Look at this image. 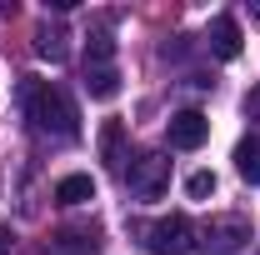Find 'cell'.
I'll list each match as a JSON object with an SVG mask.
<instances>
[{"label": "cell", "mask_w": 260, "mask_h": 255, "mask_svg": "<svg viewBox=\"0 0 260 255\" xmlns=\"http://www.w3.org/2000/svg\"><path fill=\"white\" fill-rule=\"evenodd\" d=\"M185 195H190V200H205V195H215V175H210V170H195L190 180H185Z\"/></svg>", "instance_id": "obj_13"}, {"label": "cell", "mask_w": 260, "mask_h": 255, "mask_svg": "<svg viewBox=\"0 0 260 255\" xmlns=\"http://www.w3.org/2000/svg\"><path fill=\"white\" fill-rule=\"evenodd\" d=\"M120 150H125V125H120V120H105V130H100V155H105L110 170L125 175V155H120Z\"/></svg>", "instance_id": "obj_9"}, {"label": "cell", "mask_w": 260, "mask_h": 255, "mask_svg": "<svg viewBox=\"0 0 260 255\" xmlns=\"http://www.w3.org/2000/svg\"><path fill=\"white\" fill-rule=\"evenodd\" d=\"M250 15H255V20H260V5H250Z\"/></svg>", "instance_id": "obj_16"}, {"label": "cell", "mask_w": 260, "mask_h": 255, "mask_svg": "<svg viewBox=\"0 0 260 255\" xmlns=\"http://www.w3.org/2000/svg\"><path fill=\"white\" fill-rule=\"evenodd\" d=\"M250 245V220L245 215H215L200 225V255H240Z\"/></svg>", "instance_id": "obj_4"}, {"label": "cell", "mask_w": 260, "mask_h": 255, "mask_svg": "<svg viewBox=\"0 0 260 255\" xmlns=\"http://www.w3.org/2000/svg\"><path fill=\"white\" fill-rule=\"evenodd\" d=\"M140 240L150 255H190V220L185 215H160V220L140 225Z\"/></svg>", "instance_id": "obj_5"}, {"label": "cell", "mask_w": 260, "mask_h": 255, "mask_svg": "<svg viewBox=\"0 0 260 255\" xmlns=\"http://www.w3.org/2000/svg\"><path fill=\"white\" fill-rule=\"evenodd\" d=\"M205 40H210V50L220 60H235L240 55V25H235V15H215L210 30H205Z\"/></svg>", "instance_id": "obj_7"}, {"label": "cell", "mask_w": 260, "mask_h": 255, "mask_svg": "<svg viewBox=\"0 0 260 255\" xmlns=\"http://www.w3.org/2000/svg\"><path fill=\"white\" fill-rule=\"evenodd\" d=\"M245 115H250V120H260V85L245 95Z\"/></svg>", "instance_id": "obj_14"}, {"label": "cell", "mask_w": 260, "mask_h": 255, "mask_svg": "<svg viewBox=\"0 0 260 255\" xmlns=\"http://www.w3.org/2000/svg\"><path fill=\"white\" fill-rule=\"evenodd\" d=\"M85 90L90 100H115L120 95V65H115V40L100 25L85 45Z\"/></svg>", "instance_id": "obj_2"}, {"label": "cell", "mask_w": 260, "mask_h": 255, "mask_svg": "<svg viewBox=\"0 0 260 255\" xmlns=\"http://www.w3.org/2000/svg\"><path fill=\"white\" fill-rule=\"evenodd\" d=\"M5 250H15V230H10V225H0V255Z\"/></svg>", "instance_id": "obj_15"}, {"label": "cell", "mask_w": 260, "mask_h": 255, "mask_svg": "<svg viewBox=\"0 0 260 255\" xmlns=\"http://www.w3.org/2000/svg\"><path fill=\"white\" fill-rule=\"evenodd\" d=\"M65 40H70V35H65L60 25H40V30H35V55H40V60H50V65H60L65 55H70V45H65Z\"/></svg>", "instance_id": "obj_8"}, {"label": "cell", "mask_w": 260, "mask_h": 255, "mask_svg": "<svg viewBox=\"0 0 260 255\" xmlns=\"http://www.w3.org/2000/svg\"><path fill=\"white\" fill-rule=\"evenodd\" d=\"M55 200L60 205H85V200H95V180L90 175H65L55 185Z\"/></svg>", "instance_id": "obj_12"}, {"label": "cell", "mask_w": 260, "mask_h": 255, "mask_svg": "<svg viewBox=\"0 0 260 255\" xmlns=\"http://www.w3.org/2000/svg\"><path fill=\"white\" fill-rule=\"evenodd\" d=\"M125 185L135 200H160L165 190H170V160L160 155V150H145V155L130 160L125 170Z\"/></svg>", "instance_id": "obj_3"}, {"label": "cell", "mask_w": 260, "mask_h": 255, "mask_svg": "<svg viewBox=\"0 0 260 255\" xmlns=\"http://www.w3.org/2000/svg\"><path fill=\"white\" fill-rule=\"evenodd\" d=\"M20 110H25V120H30L35 135H50V140H75L80 135V115H75V105L65 90H55L50 80H20Z\"/></svg>", "instance_id": "obj_1"}, {"label": "cell", "mask_w": 260, "mask_h": 255, "mask_svg": "<svg viewBox=\"0 0 260 255\" xmlns=\"http://www.w3.org/2000/svg\"><path fill=\"white\" fill-rule=\"evenodd\" d=\"M235 170H240V180L260 185V135H245L235 145Z\"/></svg>", "instance_id": "obj_11"}, {"label": "cell", "mask_w": 260, "mask_h": 255, "mask_svg": "<svg viewBox=\"0 0 260 255\" xmlns=\"http://www.w3.org/2000/svg\"><path fill=\"white\" fill-rule=\"evenodd\" d=\"M85 250H95V230H60L45 245V255H85Z\"/></svg>", "instance_id": "obj_10"}, {"label": "cell", "mask_w": 260, "mask_h": 255, "mask_svg": "<svg viewBox=\"0 0 260 255\" xmlns=\"http://www.w3.org/2000/svg\"><path fill=\"white\" fill-rule=\"evenodd\" d=\"M165 140H170L175 150H200V145L210 140V120H205L200 110H180V115H170Z\"/></svg>", "instance_id": "obj_6"}]
</instances>
